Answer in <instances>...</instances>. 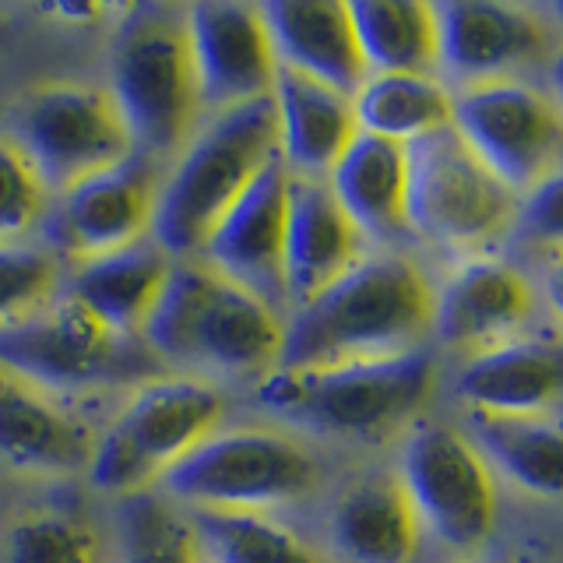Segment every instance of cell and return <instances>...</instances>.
I'll use <instances>...</instances> for the list:
<instances>
[{"label":"cell","instance_id":"cell-7","mask_svg":"<svg viewBox=\"0 0 563 563\" xmlns=\"http://www.w3.org/2000/svg\"><path fill=\"white\" fill-rule=\"evenodd\" d=\"M225 401L198 377H155L92 444L88 475L106 493H145L219 430Z\"/></svg>","mask_w":563,"mask_h":563},{"label":"cell","instance_id":"cell-21","mask_svg":"<svg viewBox=\"0 0 563 563\" xmlns=\"http://www.w3.org/2000/svg\"><path fill=\"white\" fill-rule=\"evenodd\" d=\"M328 539L342 563H412L422 528L398 475H363L334 500Z\"/></svg>","mask_w":563,"mask_h":563},{"label":"cell","instance_id":"cell-1","mask_svg":"<svg viewBox=\"0 0 563 563\" xmlns=\"http://www.w3.org/2000/svg\"><path fill=\"white\" fill-rule=\"evenodd\" d=\"M433 334V282L405 254H369L296 307L275 369L391 360Z\"/></svg>","mask_w":563,"mask_h":563},{"label":"cell","instance_id":"cell-2","mask_svg":"<svg viewBox=\"0 0 563 563\" xmlns=\"http://www.w3.org/2000/svg\"><path fill=\"white\" fill-rule=\"evenodd\" d=\"M286 321L257 296L233 286L201 257L173 261L141 342L158 363L264 377L278 366Z\"/></svg>","mask_w":563,"mask_h":563},{"label":"cell","instance_id":"cell-4","mask_svg":"<svg viewBox=\"0 0 563 563\" xmlns=\"http://www.w3.org/2000/svg\"><path fill=\"white\" fill-rule=\"evenodd\" d=\"M437 387L433 352L321 369H272L257 380V405L328 437L380 440L427 409Z\"/></svg>","mask_w":563,"mask_h":563},{"label":"cell","instance_id":"cell-22","mask_svg":"<svg viewBox=\"0 0 563 563\" xmlns=\"http://www.w3.org/2000/svg\"><path fill=\"white\" fill-rule=\"evenodd\" d=\"M92 437L49 391L0 366V462L22 472L67 475L88 468Z\"/></svg>","mask_w":563,"mask_h":563},{"label":"cell","instance_id":"cell-33","mask_svg":"<svg viewBox=\"0 0 563 563\" xmlns=\"http://www.w3.org/2000/svg\"><path fill=\"white\" fill-rule=\"evenodd\" d=\"M46 194L49 190L43 187L25 152L11 137H0V243H11L29 225L40 222Z\"/></svg>","mask_w":563,"mask_h":563},{"label":"cell","instance_id":"cell-27","mask_svg":"<svg viewBox=\"0 0 563 563\" xmlns=\"http://www.w3.org/2000/svg\"><path fill=\"white\" fill-rule=\"evenodd\" d=\"M472 444L483 462L497 465L510 483L556 500L563 486L560 427L550 416H493L472 412Z\"/></svg>","mask_w":563,"mask_h":563},{"label":"cell","instance_id":"cell-14","mask_svg":"<svg viewBox=\"0 0 563 563\" xmlns=\"http://www.w3.org/2000/svg\"><path fill=\"white\" fill-rule=\"evenodd\" d=\"M440 60L437 70L454 88L483 81H518L521 70L550 57V25L532 8L493 0L433 4Z\"/></svg>","mask_w":563,"mask_h":563},{"label":"cell","instance_id":"cell-5","mask_svg":"<svg viewBox=\"0 0 563 563\" xmlns=\"http://www.w3.org/2000/svg\"><path fill=\"white\" fill-rule=\"evenodd\" d=\"M110 96L134 141V152L176 158L201 123L184 8H134L113 40Z\"/></svg>","mask_w":563,"mask_h":563},{"label":"cell","instance_id":"cell-16","mask_svg":"<svg viewBox=\"0 0 563 563\" xmlns=\"http://www.w3.org/2000/svg\"><path fill=\"white\" fill-rule=\"evenodd\" d=\"M155 169L145 155L123 158L60 194L53 240L64 254L81 261L106 257L148 240L155 219Z\"/></svg>","mask_w":563,"mask_h":563},{"label":"cell","instance_id":"cell-19","mask_svg":"<svg viewBox=\"0 0 563 563\" xmlns=\"http://www.w3.org/2000/svg\"><path fill=\"white\" fill-rule=\"evenodd\" d=\"M275 60L282 67L321 81L342 96H356L369 78L342 0H272L261 4Z\"/></svg>","mask_w":563,"mask_h":563},{"label":"cell","instance_id":"cell-20","mask_svg":"<svg viewBox=\"0 0 563 563\" xmlns=\"http://www.w3.org/2000/svg\"><path fill=\"white\" fill-rule=\"evenodd\" d=\"M272 106L278 123V158L292 176L324 180L349 141L360 134L349 96L282 64L275 70Z\"/></svg>","mask_w":563,"mask_h":563},{"label":"cell","instance_id":"cell-24","mask_svg":"<svg viewBox=\"0 0 563 563\" xmlns=\"http://www.w3.org/2000/svg\"><path fill=\"white\" fill-rule=\"evenodd\" d=\"M173 272V257L152 240H141L128 251L81 261L64 296L96 313L106 328L128 339H141L148 317L163 296Z\"/></svg>","mask_w":563,"mask_h":563},{"label":"cell","instance_id":"cell-32","mask_svg":"<svg viewBox=\"0 0 563 563\" xmlns=\"http://www.w3.org/2000/svg\"><path fill=\"white\" fill-rule=\"evenodd\" d=\"M60 296V261L40 246L0 243V328L25 321L29 313Z\"/></svg>","mask_w":563,"mask_h":563},{"label":"cell","instance_id":"cell-28","mask_svg":"<svg viewBox=\"0 0 563 563\" xmlns=\"http://www.w3.org/2000/svg\"><path fill=\"white\" fill-rule=\"evenodd\" d=\"M356 128L395 145H412L451 128V88L433 75H369L352 96Z\"/></svg>","mask_w":563,"mask_h":563},{"label":"cell","instance_id":"cell-23","mask_svg":"<svg viewBox=\"0 0 563 563\" xmlns=\"http://www.w3.org/2000/svg\"><path fill=\"white\" fill-rule=\"evenodd\" d=\"M563 363L550 339H515L475 352L454 387L472 412L545 416L560 398Z\"/></svg>","mask_w":563,"mask_h":563},{"label":"cell","instance_id":"cell-8","mask_svg":"<svg viewBox=\"0 0 563 563\" xmlns=\"http://www.w3.org/2000/svg\"><path fill=\"white\" fill-rule=\"evenodd\" d=\"M317 479L313 454L286 433L216 430L163 475V489L194 510L261 515L310 497Z\"/></svg>","mask_w":563,"mask_h":563},{"label":"cell","instance_id":"cell-13","mask_svg":"<svg viewBox=\"0 0 563 563\" xmlns=\"http://www.w3.org/2000/svg\"><path fill=\"white\" fill-rule=\"evenodd\" d=\"M184 18L201 113L216 117L272 96L278 60L261 8L205 0L187 8Z\"/></svg>","mask_w":563,"mask_h":563},{"label":"cell","instance_id":"cell-15","mask_svg":"<svg viewBox=\"0 0 563 563\" xmlns=\"http://www.w3.org/2000/svg\"><path fill=\"white\" fill-rule=\"evenodd\" d=\"M286 205H289V169L275 155L236 205L219 219L201 246V261L216 268L233 286L257 296L272 310L286 307Z\"/></svg>","mask_w":563,"mask_h":563},{"label":"cell","instance_id":"cell-34","mask_svg":"<svg viewBox=\"0 0 563 563\" xmlns=\"http://www.w3.org/2000/svg\"><path fill=\"white\" fill-rule=\"evenodd\" d=\"M525 216H528L525 222L536 233V240H550V243L560 240V173L528 194Z\"/></svg>","mask_w":563,"mask_h":563},{"label":"cell","instance_id":"cell-9","mask_svg":"<svg viewBox=\"0 0 563 563\" xmlns=\"http://www.w3.org/2000/svg\"><path fill=\"white\" fill-rule=\"evenodd\" d=\"M14 145L25 152L46 190H70L134 155V141L110 88L92 81H46L22 99Z\"/></svg>","mask_w":563,"mask_h":563},{"label":"cell","instance_id":"cell-30","mask_svg":"<svg viewBox=\"0 0 563 563\" xmlns=\"http://www.w3.org/2000/svg\"><path fill=\"white\" fill-rule=\"evenodd\" d=\"M205 550L187 518L155 497L131 504L123 521V563H201Z\"/></svg>","mask_w":563,"mask_h":563},{"label":"cell","instance_id":"cell-17","mask_svg":"<svg viewBox=\"0 0 563 563\" xmlns=\"http://www.w3.org/2000/svg\"><path fill=\"white\" fill-rule=\"evenodd\" d=\"M539 296L525 272L500 257H468L433 289V334L451 349L486 352L515 342Z\"/></svg>","mask_w":563,"mask_h":563},{"label":"cell","instance_id":"cell-31","mask_svg":"<svg viewBox=\"0 0 563 563\" xmlns=\"http://www.w3.org/2000/svg\"><path fill=\"white\" fill-rule=\"evenodd\" d=\"M11 563H99V536L70 515H29L8 536Z\"/></svg>","mask_w":563,"mask_h":563},{"label":"cell","instance_id":"cell-18","mask_svg":"<svg viewBox=\"0 0 563 563\" xmlns=\"http://www.w3.org/2000/svg\"><path fill=\"white\" fill-rule=\"evenodd\" d=\"M366 240L349 222L342 205L324 180L289 173V205H286V303L303 307L331 282H339L352 264L363 261Z\"/></svg>","mask_w":563,"mask_h":563},{"label":"cell","instance_id":"cell-6","mask_svg":"<svg viewBox=\"0 0 563 563\" xmlns=\"http://www.w3.org/2000/svg\"><path fill=\"white\" fill-rule=\"evenodd\" d=\"M405 222L440 251L479 254L521 216V198L486 169L454 128L405 145Z\"/></svg>","mask_w":563,"mask_h":563},{"label":"cell","instance_id":"cell-25","mask_svg":"<svg viewBox=\"0 0 563 563\" xmlns=\"http://www.w3.org/2000/svg\"><path fill=\"white\" fill-rule=\"evenodd\" d=\"M324 184L363 240H398L409 233V222H405L409 163H405V148L395 141L360 131L331 166Z\"/></svg>","mask_w":563,"mask_h":563},{"label":"cell","instance_id":"cell-12","mask_svg":"<svg viewBox=\"0 0 563 563\" xmlns=\"http://www.w3.org/2000/svg\"><path fill=\"white\" fill-rule=\"evenodd\" d=\"M401 486L422 532L472 553L497 525V483L475 444L451 427H419L401 451Z\"/></svg>","mask_w":563,"mask_h":563},{"label":"cell","instance_id":"cell-3","mask_svg":"<svg viewBox=\"0 0 563 563\" xmlns=\"http://www.w3.org/2000/svg\"><path fill=\"white\" fill-rule=\"evenodd\" d=\"M275 155L278 123L272 96L198 123L155 194L152 243L173 261L198 257L211 229Z\"/></svg>","mask_w":563,"mask_h":563},{"label":"cell","instance_id":"cell-29","mask_svg":"<svg viewBox=\"0 0 563 563\" xmlns=\"http://www.w3.org/2000/svg\"><path fill=\"white\" fill-rule=\"evenodd\" d=\"M190 528L216 563H321L303 539L261 515L194 510Z\"/></svg>","mask_w":563,"mask_h":563},{"label":"cell","instance_id":"cell-26","mask_svg":"<svg viewBox=\"0 0 563 563\" xmlns=\"http://www.w3.org/2000/svg\"><path fill=\"white\" fill-rule=\"evenodd\" d=\"M352 29L369 75H433L440 60L437 11L419 0H352Z\"/></svg>","mask_w":563,"mask_h":563},{"label":"cell","instance_id":"cell-11","mask_svg":"<svg viewBox=\"0 0 563 563\" xmlns=\"http://www.w3.org/2000/svg\"><path fill=\"white\" fill-rule=\"evenodd\" d=\"M451 128L518 198L560 173V110L521 78L451 88Z\"/></svg>","mask_w":563,"mask_h":563},{"label":"cell","instance_id":"cell-10","mask_svg":"<svg viewBox=\"0 0 563 563\" xmlns=\"http://www.w3.org/2000/svg\"><path fill=\"white\" fill-rule=\"evenodd\" d=\"M158 363L141 339L106 328L70 296L49 299L25 321L0 328V366L43 391L131 380Z\"/></svg>","mask_w":563,"mask_h":563}]
</instances>
